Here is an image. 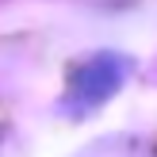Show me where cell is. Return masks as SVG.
I'll list each match as a JSON object with an SVG mask.
<instances>
[{"instance_id": "cell-1", "label": "cell", "mask_w": 157, "mask_h": 157, "mask_svg": "<svg viewBox=\"0 0 157 157\" xmlns=\"http://www.w3.org/2000/svg\"><path fill=\"white\" fill-rule=\"evenodd\" d=\"M127 73H130V61L123 58V54H96V58H88L73 73L65 104L77 107V111H81V107L88 111V107L104 104L111 92H119L123 81H127Z\"/></svg>"}]
</instances>
